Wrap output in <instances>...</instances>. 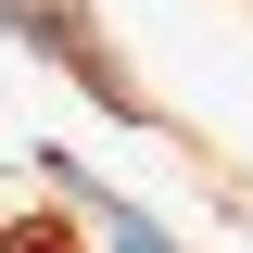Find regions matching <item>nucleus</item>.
I'll return each instance as SVG.
<instances>
[{
  "instance_id": "nucleus-2",
  "label": "nucleus",
  "mask_w": 253,
  "mask_h": 253,
  "mask_svg": "<svg viewBox=\"0 0 253 253\" xmlns=\"http://www.w3.org/2000/svg\"><path fill=\"white\" fill-rule=\"evenodd\" d=\"M89 228H101L114 253H177V241H165L152 215H139V203H114V190H89Z\"/></svg>"
},
{
  "instance_id": "nucleus-1",
  "label": "nucleus",
  "mask_w": 253,
  "mask_h": 253,
  "mask_svg": "<svg viewBox=\"0 0 253 253\" xmlns=\"http://www.w3.org/2000/svg\"><path fill=\"white\" fill-rule=\"evenodd\" d=\"M0 26L26 38V51H51L63 76H89V89H101V114H139V89H126V63L101 51V26H89V0H0Z\"/></svg>"
}]
</instances>
